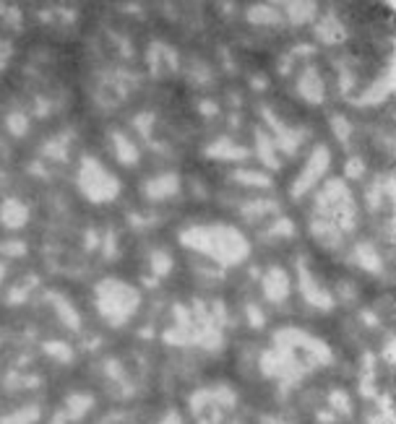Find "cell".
Returning a JSON list of instances; mask_svg holds the SVG:
<instances>
[{"label": "cell", "mask_w": 396, "mask_h": 424, "mask_svg": "<svg viewBox=\"0 0 396 424\" xmlns=\"http://www.w3.org/2000/svg\"><path fill=\"white\" fill-rule=\"evenodd\" d=\"M113 141H115V154H117V159L123 162V164H133L138 159V148H136V144L131 141V138H125L123 133H115L113 135Z\"/></svg>", "instance_id": "obj_12"}, {"label": "cell", "mask_w": 396, "mask_h": 424, "mask_svg": "<svg viewBox=\"0 0 396 424\" xmlns=\"http://www.w3.org/2000/svg\"><path fill=\"white\" fill-rule=\"evenodd\" d=\"M297 89H300V94H303L308 102H313V104H318V102L323 99V81L318 79L316 68H308L305 73L300 76Z\"/></svg>", "instance_id": "obj_8"}, {"label": "cell", "mask_w": 396, "mask_h": 424, "mask_svg": "<svg viewBox=\"0 0 396 424\" xmlns=\"http://www.w3.org/2000/svg\"><path fill=\"white\" fill-rule=\"evenodd\" d=\"M8 131L16 135H23L26 133V117L23 115H11L8 117Z\"/></svg>", "instance_id": "obj_21"}, {"label": "cell", "mask_w": 396, "mask_h": 424, "mask_svg": "<svg viewBox=\"0 0 396 424\" xmlns=\"http://www.w3.org/2000/svg\"><path fill=\"white\" fill-rule=\"evenodd\" d=\"M26 216H29V211H26V206L19 201H8L6 206H3V211H0V219H3V224H6L8 229H19V227H23Z\"/></svg>", "instance_id": "obj_9"}, {"label": "cell", "mask_w": 396, "mask_h": 424, "mask_svg": "<svg viewBox=\"0 0 396 424\" xmlns=\"http://www.w3.org/2000/svg\"><path fill=\"white\" fill-rule=\"evenodd\" d=\"M279 6H256L250 8V21L253 23H274L279 21Z\"/></svg>", "instance_id": "obj_14"}, {"label": "cell", "mask_w": 396, "mask_h": 424, "mask_svg": "<svg viewBox=\"0 0 396 424\" xmlns=\"http://www.w3.org/2000/svg\"><path fill=\"white\" fill-rule=\"evenodd\" d=\"M209 154H211V157H222V159H243L248 151L240 148V146H232L229 141H219L216 146L209 148Z\"/></svg>", "instance_id": "obj_15"}, {"label": "cell", "mask_w": 396, "mask_h": 424, "mask_svg": "<svg viewBox=\"0 0 396 424\" xmlns=\"http://www.w3.org/2000/svg\"><path fill=\"white\" fill-rule=\"evenodd\" d=\"M79 188L89 201L107 203L120 193V180L110 169H104L97 159L86 157L79 169Z\"/></svg>", "instance_id": "obj_3"}, {"label": "cell", "mask_w": 396, "mask_h": 424, "mask_svg": "<svg viewBox=\"0 0 396 424\" xmlns=\"http://www.w3.org/2000/svg\"><path fill=\"white\" fill-rule=\"evenodd\" d=\"M180 188V180L178 175H159V177L149 180L147 182V195L149 198H154V201H162V198H170L175 195Z\"/></svg>", "instance_id": "obj_7"}, {"label": "cell", "mask_w": 396, "mask_h": 424, "mask_svg": "<svg viewBox=\"0 0 396 424\" xmlns=\"http://www.w3.org/2000/svg\"><path fill=\"white\" fill-rule=\"evenodd\" d=\"M279 11H287V16L292 19L294 23H305L316 16V3H284L279 6Z\"/></svg>", "instance_id": "obj_11"}, {"label": "cell", "mask_w": 396, "mask_h": 424, "mask_svg": "<svg viewBox=\"0 0 396 424\" xmlns=\"http://www.w3.org/2000/svg\"><path fill=\"white\" fill-rule=\"evenodd\" d=\"M97 305H100V313L110 323L123 325L138 307V291L131 284H125V281L104 279L97 287Z\"/></svg>", "instance_id": "obj_2"}, {"label": "cell", "mask_w": 396, "mask_h": 424, "mask_svg": "<svg viewBox=\"0 0 396 424\" xmlns=\"http://www.w3.org/2000/svg\"><path fill=\"white\" fill-rule=\"evenodd\" d=\"M263 291L272 302H282L290 291V281H287V273L282 268H272L266 276H263Z\"/></svg>", "instance_id": "obj_6"}, {"label": "cell", "mask_w": 396, "mask_h": 424, "mask_svg": "<svg viewBox=\"0 0 396 424\" xmlns=\"http://www.w3.org/2000/svg\"><path fill=\"white\" fill-rule=\"evenodd\" d=\"M328 162H331V154H328L326 146H316L313 154H310V159H308L305 169L300 172V177L294 180L292 195H300V193H305V190L313 188L318 180L323 177V172L328 169Z\"/></svg>", "instance_id": "obj_4"}, {"label": "cell", "mask_w": 396, "mask_h": 424, "mask_svg": "<svg viewBox=\"0 0 396 424\" xmlns=\"http://www.w3.org/2000/svg\"><path fill=\"white\" fill-rule=\"evenodd\" d=\"M151 266H154V271H157V273H167V271L172 268V258L167 256V253L157 250V253L151 256Z\"/></svg>", "instance_id": "obj_18"}, {"label": "cell", "mask_w": 396, "mask_h": 424, "mask_svg": "<svg viewBox=\"0 0 396 424\" xmlns=\"http://www.w3.org/2000/svg\"><path fill=\"white\" fill-rule=\"evenodd\" d=\"M37 416H39V409H23V412H16L11 416H6V419H0V424H32L37 422Z\"/></svg>", "instance_id": "obj_17"}, {"label": "cell", "mask_w": 396, "mask_h": 424, "mask_svg": "<svg viewBox=\"0 0 396 424\" xmlns=\"http://www.w3.org/2000/svg\"><path fill=\"white\" fill-rule=\"evenodd\" d=\"M0 276H3V266H0Z\"/></svg>", "instance_id": "obj_25"}, {"label": "cell", "mask_w": 396, "mask_h": 424, "mask_svg": "<svg viewBox=\"0 0 396 424\" xmlns=\"http://www.w3.org/2000/svg\"><path fill=\"white\" fill-rule=\"evenodd\" d=\"M331 125H334V131H337V138H339V141H347V138H350V123H347L344 117H339V115H337Z\"/></svg>", "instance_id": "obj_22"}, {"label": "cell", "mask_w": 396, "mask_h": 424, "mask_svg": "<svg viewBox=\"0 0 396 424\" xmlns=\"http://www.w3.org/2000/svg\"><path fill=\"white\" fill-rule=\"evenodd\" d=\"M50 349V354H55V357H60V359H70V354H68V349L63 344H50L47 346Z\"/></svg>", "instance_id": "obj_23"}, {"label": "cell", "mask_w": 396, "mask_h": 424, "mask_svg": "<svg viewBox=\"0 0 396 424\" xmlns=\"http://www.w3.org/2000/svg\"><path fill=\"white\" fill-rule=\"evenodd\" d=\"M258 154L274 167V162H276V159H274V144L266 138V135H261V133H258Z\"/></svg>", "instance_id": "obj_20"}, {"label": "cell", "mask_w": 396, "mask_h": 424, "mask_svg": "<svg viewBox=\"0 0 396 424\" xmlns=\"http://www.w3.org/2000/svg\"><path fill=\"white\" fill-rule=\"evenodd\" d=\"M182 245L201 250L211 256L222 266H235L248 256V242L235 227L227 224H211V227H193L180 235Z\"/></svg>", "instance_id": "obj_1"}, {"label": "cell", "mask_w": 396, "mask_h": 424, "mask_svg": "<svg viewBox=\"0 0 396 424\" xmlns=\"http://www.w3.org/2000/svg\"><path fill=\"white\" fill-rule=\"evenodd\" d=\"M235 180L248 182V185H253V188H269V185H272V177H269V175H263V172H250V169L235 172Z\"/></svg>", "instance_id": "obj_16"}, {"label": "cell", "mask_w": 396, "mask_h": 424, "mask_svg": "<svg viewBox=\"0 0 396 424\" xmlns=\"http://www.w3.org/2000/svg\"><path fill=\"white\" fill-rule=\"evenodd\" d=\"M68 406H70V416H81L91 406V398L89 396H73L68 401Z\"/></svg>", "instance_id": "obj_19"}, {"label": "cell", "mask_w": 396, "mask_h": 424, "mask_svg": "<svg viewBox=\"0 0 396 424\" xmlns=\"http://www.w3.org/2000/svg\"><path fill=\"white\" fill-rule=\"evenodd\" d=\"M355 253H357V260H360V266H365L368 271H381V256L375 253L373 245H357L355 247Z\"/></svg>", "instance_id": "obj_13"}, {"label": "cell", "mask_w": 396, "mask_h": 424, "mask_svg": "<svg viewBox=\"0 0 396 424\" xmlns=\"http://www.w3.org/2000/svg\"><path fill=\"white\" fill-rule=\"evenodd\" d=\"M300 287H303V297H305L310 305H316V307H323V310H328L331 305H334V300L328 297L326 289H321L318 287V281L308 273L305 268H300Z\"/></svg>", "instance_id": "obj_5"}, {"label": "cell", "mask_w": 396, "mask_h": 424, "mask_svg": "<svg viewBox=\"0 0 396 424\" xmlns=\"http://www.w3.org/2000/svg\"><path fill=\"white\" fill-rule=\"evenodd\" d=\"M394 70H388V76H384V79H378V84H373L370 89H368V94H362V102L360 104H378V102L386 99V94L391 91V86H394Z\"/></svg>", "instance_id": "obj_10"}, {"label": "cell", "mask_w": 396, "mask_h": 424, "mask_svg": "<svg viewBox=\"0 0 396 424\" xmlns=\"http://www.w3.org/2000/svg\"><path fill=\"white\" fill-rule=\"evenodd\" d=\"M347 175H350V177H360V175H362V167H360V162H357V159H352V162H350Z\"/></svg>", "instance_id": "obj_24"}]
</instances>
